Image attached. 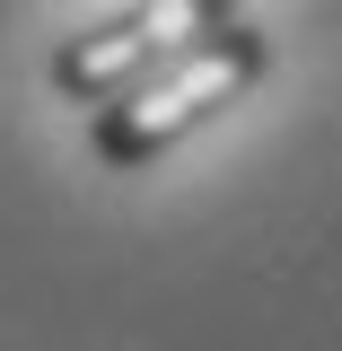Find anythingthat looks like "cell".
Here are the masks:
<instances>
[{
  "mask_svg": "<svg viewBox=\"0 0 342 351\" xmlns=\"http://www.w3.org/2000/svg\"><path fill=\"white\" fill-rule=\"evenodd\" d=\"M228 9L237 0H141L123 18H106V27H88L53 53V80L71 88L80 106H114L123 88H141L158 62H175L184 44H202L211 27H228Z\"/></svg>",
  "mask_w": 342,
  "mask_h": 351,
  "instance_id": "7a4b0ae2",
  "label": "cell"
},
{
  "mask_svg": "<svg viewBox=\"0 0 342 351\" xmlns=\"http://www.w3.org/2000/svg\"><path fill=\"white\" fill-rule=\"evenodd\" d=\"M255 80H263V36L228 18L202 44H184L175 62H158L141 88H123L114 106H97V158L106 167H141V158L175 149L193 123H211L219 106H237Z\"/></svg>",
  "mask_w": 342,
  "mask_h": 351,
  "instance_id": "6da1fadb",
  "label": "cell"
}]
</instances>
